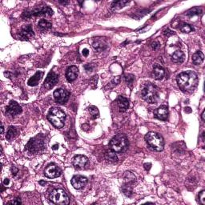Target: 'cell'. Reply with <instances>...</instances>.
I'll list each match as a JSON object with an SVG mask.
<instances>
[{
  "mask_svg": "<svg viewBox=\"0 0 205 205\" xmlns=\"http://www.w3.org/2000/svg\"><path fill=\"white\" fill-rule=\"evenodd\" d=\"M164 75H165V71L161 66L156 64L154 66V72H153V75H154V78L157 80L159 79H161L164 78Z\"/></svg>",
  "mask_w": 205,
  "mask_h": 205,
  "instance_id": "obj_21",
  "label": "cell"
},
{
  "mask_svg": "<svg viewBox=\"0 0 205 205\" xmlns=\"http://www.w3.org/2000/svg\"><path fill=\"white\" fill-rule=\"evenodd\" d=\"M53 11L49 7H43L37 8V9L33 10L30 12H24L23 16L26 18H30V16H40V15H52Z\"/></svg>",
  "mask_w": 205,
  "mask_h": 205,
  "instance_id": "obj_8",
  "label": "cell"
},
{
  "mask_svg": "<svg viewBox=\"0 0 205 205\" xmlns=\"http://www.w3.org/2000/svg\"><path fill=\"white\" fill-rule=\"evenodd\" d=\"M128 146V141L126 136L122 134L115 135L111 139L109 147L111 151L115 152H123L127 150Z\"/></svg>",
  "mask_w": 205,
  "mask_h": 205,
  "instance_id": "obj_3",
  "label": "cell"
},
{
  "mask_svg": "<svg viewBox=\"0 0 205 205\" xmlns=\"http://www.w3.org/2000/svg\"><path fill=\"white\" fill-rule=\"evenodd\" d=\"M43 76H44V72L39 71V72H36L31 78L29 79L27 83H28V85L30 86V87H35V86L38 85V83H40L42 78H43Z\"/></svg>",
  "mask_w": 205,
  "mask_h": 205,
  "instance_id": "obj_19",
  "label": "cell"
},
{
  "mask_svg": "<svg viewBox=\"0 0 205 205\" xmlns=\"http://www.w3.org/2000/svg\"><path fill=\"white\" fill-rule=\"evenodd\" d=\"M185 111L188 113H190L191 111H192V110H191L190 107H187V108H185Z\"/></svg>",
  "mask_w": 205,
  "mask_h": 205,
  "instance_id": "obj_44",
  "label": "cell"
},
{
  "mask_svg": "<svg viewBox=\"0 0 205 205\" xmlns=\"http://www.w3.org/2000/svg\"><path fill=\"white\" fill-rule=\"evenodd\" d=\"M115 151H107L105 154V158L106 160H108L110 162H112V163H115V162H117L118 160V157H117L116 155L115 154Z\"/></svg>",
  "mask_w": 205,
  "mask_h": 205,
  "instance_id": "obj_24",
  "label": "cell"
},
{
  "mask_svg": "<svg viewBox=\"0 0 205 205\" xmlns=\"http://www.w3.org/2000/svg\"><path fill=\"white\" fill-rule=\"evenodd\" d=\"M199 201L203 205L205 204V191L203 190L200 192V193L199 194Z\"/></svg>",
  "mask_w": 205,
  "mask_h": 205,
  "instance_id": "obj_31",
  "label": "cell"
},
{
  "mask_svg": "<svg viewBox=\"0 0 205 205\" xmlns=\"http://www.w3.org/2000/svg\"><path fill=\"white\" fill-rule=\"evenodd\" d=\"M84 68L86 71H87V72H92L93 68H94V66H93V64H91V63H87L85 65Z\"/></svg>",
  "mask_w": 205,
  "mask_h": 205,
  "instance_id": "obj_33",
  "label": "cell"
},
{
  "mask_svg": "<svg viewBox=\"0 0 205 205\" xmlns=\"http://www.w3.org/2000/svg\"><path fill=\"white\" fill-rule=\"evenodd\" d=\"M87 179L83 175H75L72 177V184L75 189H81L87 184Z\"/></svg>",
  "mask_w": 205,
  "mask_h": 205,
  "instance_id": "obj_12",
  "label": "cell"
},
{
  "mask_svg": "<svg viewBox=\"0 0 205 205\" xmlns=\"http://www.w3.org/2000/svg\"><path fill=\"white\" fill-rule=\"evenodd\" d=\"M171 58H172L173 62L179 63H183L184 62V54L183 53V51L178 50V51H175V52L172 54Z\"/></svg>",
  "mask_w": 205,
  "mask_h": 205,
  "instance_id": "obj_23",
  "label": "cell"
},
{
  "mask_svg": "<svg viewBox=\"0 0 205 205\" xmlns=\"http://www.w3.org/2000/svg\"><path fill=\"white\" fill-rule=\"evenodd\" d=\"M117 104H118V106L121 111H125L127 109H128V107H129V101H128V100L122 96L118 97V99H117Z\"/></svg>",
  "mask_w": 205,
  "mask_h": 205,
  "instance_id": "obj_20",
  "label": "cell"
},
{
  "mask_svg": "<svg viewBox=\"0 0 205 205\" xmlns=\"http://www.w3.org/2000/svg\"><path fill=\"white\" fill-rule=\"evenodd\" d=\"M3 132H4V127L3 125L2 124V127H1V134H3Z\"/></svg>",
  "mask_w": 205,
  "mask_h": 205,
  "instance_id": "obj_45",
  "label": "cell"
},
{
  "mask_svg": "<svg viewBox=\"0 0 205 205\" xmlns=\"http://www.w3.org/2000/svg\"><path fill=\"white\" fill-rule=\"evenodd\" d=\"M145 140L151 148L157 151H161L164 147V139L156 132H148L145 136Z\"/></svg>",
  "mask_w": 205,
  "mask_h": 205,
  "instance_id": "obj_5",
  "label": "cell"
},
{
  "mask_svg": "<svg viewBox=\"0 0 205 205\" xmlns=\"http://www.w3.org/2000/svg\"><path fill=\"white\" fill-rule=\"evenodd\" d=\"M39 184H40L41 186H45V184H47V182H46V181H44V180H40V182H39Z\"/></svg>",
  "mask_w": 205,
  "mask_h": 205,
  "instance_id": "obj_41",
  "label": "cell"
},
{
  "mask_svg": "<svg viewBox=\"0 0 205 205\" xmlns=\"http://www.w3.org/2000/svg\"><path fill=\"white\" fill-rule=\"evenodd\" d=\"M78 73H79V69H78L77 67L71 66L68 68L66 72V78L68 82L71 83V82L75 81L77 78Z\"/></svg>",
  "mask_w": 205,
  "mask_h": 205,
  "instance_id": "obj_15",
  "label": "cell"
},
{
  "mask_svg": "<svg viewBox=\"0 0 205 205\" xmlns=\"http://www.w3.org/2000/svg\"><path fill=\"white\" fill-rule=\"evenodd\" d=\"M82 54H83V56L87 57V55H89V50L87 49V48H84V49H83V51H82Z\"/></svg>",
  "mask_w": 205,
  "mask_h": 205,
  "instance_id": "obj_35",
  "label": "cell"
},
{
  "mask_svg": "<svg viewBox=\"0 0 205 205\" xmlns=\"http://www.w3.org/2000/svg\"><path fill=\"white\" fill-rule=\"evenodd\" d=\"M44 175L47 178L54 179V178H57L61 175V170L55 164H50L46 168L45 171H44Z\"/></svg>",
  "mask_w": 205,
  "mask_h": 205,
  "instance_id": "obj_10",
  "label": "cell"
},
{
  "mask_svg": "<svg viewBox=\"0 0 205 205\" xmlns=\"http://www.w3.org/2000/svg\"><path fill=\"white\" fill-rule=\"evenodd\" d=\"M88 162V159L84 156L78 155L75 156L73 159V164L76 168H82L86 166Z\"/></svg>",
  "mask_w": 205,
  "mask_h": 205,
  "instance_id": "obj_17",
  "label": "cell"
},
{
  "mask_svg": "<svg viewBox=\"0 0 205 205\" xmlns=\"http://www.w3.org/2000/svg\"><path fill=\"white\" fill-rule=\"evenodd\" d=\"M59 2L62 4H63V5H66V4H68V2H62V1H59Z\"/></svg>",
  "mask_w": 205,
  "mask_h": 205,
  "instance_id": "obj_46",
  "label": "cell"
},
{
  "mask_svg": "<svg viewBox=\"0 0 205 205\" xmlns=\"http://www.w3.org/2000/svg\"><path fill=\"white\" fill-rule=\"evenodd\" d=\"M65 118H66V115L63 111L58 107L51 108L47 114L48 120L57 128H61L64 126Z\"/></svg>",
  "mask_w": 205,
  "mask_h": 205,
  "instance_id": "obj_2",
  "label": "cell"
},
{
  "mask_svg": "<svg viewBox=\"0 0 205 205\" xmlns=\"http://www.w3.org/2000/svg\"><path fill=\"white\" fill-rule=\"evenodd\" d=\"M201 118H202V120L205 121V111H203V113H202Z\"/></svg>",
  "mask_w": 205,
  "mask_h": 205,
  "instance_id": "obj_43",
  "label": "cell"
},
{
  "mask_svg": "<svg viewBox=\"0 0 205 205\" xmlns=\"http://www.w3.org/2000/svg\"><path fill=\"white\" fill-rule=\"evenodd\" d=\"M16 134H17L16 128H14V127H10L7 131V133L6 138L8 140H11V139H13V138L16 136Z\"/></svg>",
  "mask_w": 205,
  "mask_h": 205,
  "instance_id": "obj_25",
  "label": "cell"
},
{
  "mask_svg": "<svg viewBox=\"0 0 205 205\" xmlns=\"http://www.w3.org/2000/svg\"><path fill=\"white\" fill-rule=\"evenodd\" d=\"M151 167V164H144V168L146 170H147V171H148V170H150Z\"/></svg>",
  "mask_w": 205,
  "mask_h": 205,
  "instance_id": "obj_38",
  "label": "cell"
},
{
  "mask_svg": "<svg viewBox=\"0 0 205 205\" xmlns=\"http://www.w3.org/2000/svg\"><path fill=\"white\" fill-rule=\"evenodd\" d=\"M177 83L179 88L185 92H191L198 84L197 75L192 71H186L177 75Z\"/></svg>",
  "mask_w": 205,
  "mask_h": 205,
  "instance_id": "obj_1",
  "label": "cell"
},
{
  "mask_svg": "<svg viewBox=\"0 0 205 205\" xmlns=\"http://www.w3.org/2000/svg\"><path fill=\"white\" fill-rule=\"evenodd\" d=\"M151 47H152L153 49H157L160 47V44H159L158 42H154V43L151 44Z\"/></svg>",
  "mask_w": 205,
  "mask_h": 205,
  "instance_id": "obj_37",
  "label": "cell"
},
{
  "mask_svg": "<svg viewBox=\"0 0 205 205\" xmlns=\"http://www.w3.org/2000/svg\"><path fill=\"white\" fill-rule=\"evenodd\" d=\"M92 47L97 51H102L107 48V45L105 40H103V38H97L93 42Z\"/></svg>",
  "mask_w": 205,
  "mask_h": 205,
  "instance_id": "obj_18",
  "label": "cell"
},
{
  "mask_svg": "<svg viewBox=\"0 0 205 205\" xmlns=\"http://www.w3.org/2000/svg\"><path fill=\"white\" fill-rule=\"evenodd\" d=\"M203 58H204V55L203 53L200 51H197L192 55V62L195 65H199L203 63Z\"/></svg>",
  "mask_w": 205,
  "mask_h": 205,
  "instance_id": "obj_22",
  "label": "cell"
},
{
  "mask_svg": "<svg viewBox=\"0 0 205 205\" xmlns=\"http://www.w3.org/2000/svg\"><path fill=\"white\" fill-rule=\"evenodd\" d=\"M21 112H22V107L15 101H12L7 107V113L10 115L14 116V115H19Z\"/></svg>",
  "mask_w": 205,
  "mask_h": 205,
  "instance_id": "obj_14",
  "label": "cell"
},
{
  "mask_svg": "<svg viewBox=\"0 0 205 205\" xmlns=\"http://www.w3.org/2000/svg\"><path fill=\"white\" fill-rule=\"evenodd\" d=\"M202 14V10L199 7H194L192 9L189 10L188 12H187V15H189V16H194V15H199Z\"/></svg>",
  "mask_w": 205,
  "mask_h": 205,
  "instance_id": "obj_29",
  "label": "cell"
},
{
  "mask_svg": "<svg viewBox=\"0 0 205 205\" xmlns=\"http://www.w3.org/2000/svg\"><path fill=\"white\" fill-rule=\"evenodd\" d=\"M128 1H116V2H114L112 3V7L115 8V9H119V8H121L123 7H124L126 4L128 3Z\"/></svg>",
  "mask_w": 205,
  "mask_h": 205,
  "instance_id": "obj_30",
  "label": "cell"
},
{
  "mask_svg": "<svg viewBox=\"0 0 205 205\" xmlns=\"http://www.w3.org/2000/svg\"><path fill=\"white\" fill-rule=\"evenodd\" d=\"M154 115L156 118L160 120H167L168 116V107L165 105H162L155 111Z\"/></svg>",
  "mask_w": 205,
  "mask_h": 205,
  "instance_id": "obj_13",
  "label": "cell"
},
{
  "mask_svg": "<svg viewBox=\"0 0 205 205\" xmlns=\"http://www.w3.org/2000/svg\"><path fill=\"white\" fill-rule=\"evenodd\" d=\"M142 97L148 104H156L159 100V91L156 86L147 83L142 90Z\"/></svg>",
  "mask_w": 205,
  "mask_h": 205,
  "instance_id": "obj_4",
  "label": "cell"
},
{
  "mask_svg": "<svg viewBox=\"0 0 205 205\" xmlns=\"http://www.w3.org/2000/svg\"><path fill=\"white\" fill-rule=\"evenodd\" d=\"M179 28H180L181 31L184 32V33H190L194 30L193 27L191 25L188 24V23H182Z\"/></svg>",
  "mask_w": 205,
  "mask_h": 205,
  "instance_id": "obj_27",
  "label": "cell"
},
{
  "mask_svg": "<svg viewBox=\"0 0 205 205\" xmlns=\"http://www.w3.org/2000/svg\"><path fill=\"white\" fill-rule=\"evenodd\" d=\"M125 79L128 83H132L134 80V76L132 75H128L125 76Z\"/></svg>",
  "mask_w": 205,
  "mask_h": 205,
  "instance_id": "obj_32",
  "label": "cell"
},
{
  "mask_svg": "<svg viewBox=\"0 0 205 205\" xmlns=\"http://www.w3.org/2000/svg\"><path fill=\"white\" fill-rule=\"evenodd\" d=\"M58 75H56L54 72H50L46 78L44 87H45V88L47 89L52 88L58 83Z\"/></svg>",
  "mask_w": 205,
  "mask_h": 205,
  "instance_id": "obj_11",
  "label": "cell"
},
{
  "mask_svg": "<svg viewBox=\"0 0 205 205\" xmlns=\"http://www.w3.org/2000/svg\"><path fill=\"white\" fill-rule=\"evenodd\" d=\"M70 92L68 91L63 88H58L54 91V98L57 103L60 104H63L67 103L69 99Z\"/></svg>",
  "mask_w": 205,
  "mask_h": 205,
  "instance_id": "obj_9",
  "label": "cell"
},
{
  "mask_svg": "<svg viewBox=\"0 0 205 205\" xmlns=\"http://www.w3.org/2000/svg\"><path fill=\"white\" fill-rule=\"evenodd\" d=\"M12 174H14V175H16V173L18 172L17 168H15V167H12Z\"/></svg>",
  "mask_w": 205,
  "mask_h": 205,
  "instance_id": "obj_39",
  "label": "cell"
},
{
  "mask_svg": "<svg viewBox=\"0 0 205 205\" xmlns=\"http://www.w3.org/2000/svg\"><path fill=\"white\" fill-rule=\"evenodd\" d=\"M26 148L29 151L32 153H36L40 151V150L44 148V141L40 139L39 137H35L34 139H31L27 143Z\"/></svg>",
  "mask_w": 205,
  "mask_h": 205,
  "instance_id": "obj_7",
  "label": "cell"
},
{
  "mask_svg": "<svg viewBox=\"0 0 205 205\" xmlns=\"http://www.w3.org/2000/svg\"><path fill=\"white\" fill-rule=\"evenodd\" d=\"M88 111L90 112L91 115L92 117V119H96L98 118L99 115H100V112H99L98 108L95 106H91L88 107Z\"/></svg>",
  "mask_w": 205,
  "mask_h": 205,
  "instance_id": "obj_26",
  "label": "cell"
},
{
  "mask_svg": "<svg viewBox=\"0 0 205 205\" xmlns=\"http://www.w3.org/2000/svg\"><path fill=\"white\" fill-rule=\"evenodd\" d=\"M39 26H40V28L47 30V29L51 28V23H50V22H48V21L45 20V19H41V20L39 22Z\"/></svg>",
  "mask_w": 205,
  "mask_h": 205,
  "instance_id": "obj_28",
  "label": "cell"
},
{
  "mask_svg": "<svg viewBox=\"0 0 205 205\" xmlns=\"http://www.w3.org/2000/svg\"><path fill=\"white\" fill-rule=\"evenodd\" d=\"M22 202L19 200V199H16L15 200H12V201H9L7 203V204H21Z\"/></svg>",
  "mask_w": 205,
  "mask_h": 205,
  "instance_id": "obj_34",
  "label": "cell"
},
{
  "mask_svg": "<svg viewBox=\"0 0 205 205\" xmlns=\"http://www.w3.org/2000/svg\"><path fill=\"white\" fill-rule=\"evenodd\" d=\"M58 148V143H56V144L53 145V146H52L53 150H57Z\"/></svg>",
  "mask_w": 205,
  "mask_h": 205,
  "instance_id": "obj_42",
  "label": "cell"
},
{
  "mask_svg": "<svg viewBox=\"0 0 205 205\" xmlns=\"http://www.w3.org/2000/svg\"><path fill=\"white\" fill-rule=\"evenodd\" d=\"M50 199L55 204L66 205L69 203V198L63 189H55L50 195Z\"/></svg>",
  "mask_w": 205,
  "mask_h": 205,
  "instance_id": "obj_6",
  "label": "cell"
},
{
  "mask_svg": "<svg viewBox=\"0 0 205 205\" xmlns=\"http://www.w3.org/2000/svg\"><path fill=\"white\" fill-rule=\"evenodd\" d=\"M9 184H10L9 179H4V181H3V184L4 185H6V186H7V185Z\"/></svg>",
  "mask_w": 205,
  "mask_h": 205,
  "instance_id": "obj_40",
  "label": "cell"
},
{
  "mask_svg": "<svg viewBox=\"0 0 205 205\" xmlns=\"http://www.w3.org/2000/svg\"><path fill=\"white\" fill-rule=\"evenodd\" d=\"M173 34H174V32L171 31V30H170L169 29H167V30L164 31V35H165L166 36H170V35H173Z\"/></svg>",
  "mask_w": 205,
  "mask_h": 205,
  "instance_id": "obj_36",
  "label": "cell"
},
{
  "mask_svg": "<svg viewBox=\"0 0 205 205\" xmlns=\"http://www.w3.org/2000/svg\"><path fill=\"white\" fill-rule=\"evenodd\" d=\"M19 35H20L22 40H30V37L35 35V33L33 31L31 26L26 25V26H23L21 31L19 32Z\"/></svg>",
  "mask_w": 205,
  "mask_h": 205,
  "instance_id": "obj_16",
  "label": "cell"
}]
</instances>
